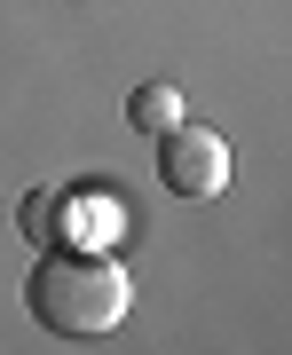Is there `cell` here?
I'll list each match as a JSON object with an SVG mask.
<instances>
[{
	"label": "cell",
	"instance_id": "7a4b0ae2",
	"mask_svg": "<svg viewBox=\"0 0 292 355\" xmlns=\"http://www.w3.org/2000/svg\"><path fill=\"white\" fill-rule=\"evenodd\" d=\"M229 135H214V127H190V119H174V127L158 135V182L174 198H190V205H205V198H221L229 190Z\"/></svg>",
	"mask_w": 292,
	"mask_h": 355
},
{
	"label": "cell",
	"instance_id": "6da1fadb",
	"mask_svg": "<svg viewBox=\"0 0 292 355\" xmlns=\"http://www.w3.org/2000/svg\"><path fill=\"white\" fill-rule=\"evenodd\" d=\"M24 300H32L40 331H55V340H103L135 308V284L103 245H64V253H40Z\"/></svg>",
	"mask_w": 292,
	"mask_h": 355
},
{
	"label": "cell",
	"instance_id": "277c9868",
	"mask_svg": "<svg viewBox=\"0 0 292 355\" xmlns=\"http://www.w3.org/2000/svg\"><path fill=\"white\" fill-rule=\"evenodd\" d=\"M174 119H182V87H166V79H151V87H135V95H127V127H135V135H151V142H158Z\"/></svg>",
	"mask_w": 292,
	"mask_h": 355
},
{
	"label": "cell",
	"instance_id": "3957f363",
	"mask_svg": "<svg viewBox=\"0 0 292 355\" xmlns=\"http://www.w3.org/2000/svg\"><path fill=\"white\" fill-rule=\"evenodd\" d=\"M55 214H71V229H79V245H95V237H119V221H127V205H119L111 190H71Z\"/></svg>",
	"mask_w": 292,
	"mask_h": 355
},
{
	"label": "cell",
	"instance_id": "5b68a950",
	"mask_svg": "<svg viewBox=\"0 0 292 355\" xmlns=\"http://www.w3.org/2000/svg\"><path fill=\"white\" fill-rule=\"evenodd\" d=\"M16 229H24L32 245H40V237H55V198H40V190H32V198H24V214H16Z\"/></svg>",
	"mask_w": 292,
	"mask_h": 355
}]
</instances>
